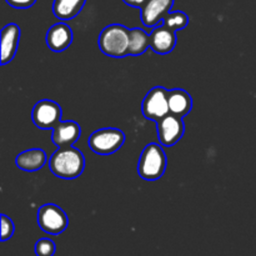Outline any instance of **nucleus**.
<instances>
[{
    "label": "nucleus",
    "instance_id": "f257e3e1",
    "mask_svg": "<svg viewBox=\"0 0 256 256\" xmlns=\"http://www.w3.org/2000/svg\"><path fill=\"white\" fill-rule=\"evenodd\" d=\"M49 169L55 176L60 179H76L85 169L84 154L72 146L59 148L50 156Z\"/></svg>",
    "mask_w": 256,
    "mask_h": 256
},
{
    "label": "nucleus",
    "instance_id": "f03ea898",
    "mask_svg": "<svg viewBox=\"0 0 256 256\" xmlns=\"http://www.w3.org/2000/svg\"><path fill=\"white\" fill-rule=\"evenodd\" d=\"M129 34L130 29L125 25H108L102 29L98 39L100 52L110 58H125L129 55Z\"/></svg>",
    "mask_w": 256,
    "mask_h": 256
},
{
    "label": "nucleus",
    "instance_id": "7ed1b4c3",
    "mask_svg": "<svg viewBox=\"0 0 256 256\" xmlns=\"http://www.w3.org/2000/svg\"><path fill=\"white\" fill-rule=\"evenodd\" d=\"M166 154L162 148V144L150 142L144 150L138 162V174L148 182L159 180L166 170Z\"/></svg>",
    "mask_w": 256,
    "mask_h": 256
},
{
    "label": "nucleus",
    "instance_id": "20e7f679",
    "mask_svg": "<svg viewBox=\"0 0 256 256\" xmlns=\"http://www.w3.org/2000/svg\"><path fill=\"white\" fill-rule=\"evenodd\" d=\"M125 142V134L120 129L104 128L96 130L88 139L90 149L99 155H110L116 152Z\"/></svg>",
    "mask_w": 256,
    "mask_h": 256
},
{
    "label": "nucleus",
    "instance_id": "39448f33",
    "mask_svg": "<svg viewBox=\"0 0 256 256\" xmlns=\"http://www.w3.org/2000/svg\"><path fill=\"white\" fill-rule=\"evenodd\" d=\"M142 112L148 120L156 122L170 114L169 90L164 86H155L150 89L142 100Z\"/></svg>",
    "mask_w": 256,
    "mask_h": 256
},
{
    "label": "nucleus",
    "instance_id": "423d86ee",
    "mask_svg": "<svg viewBox=\"0 0 256 256\" xmlns=\"http://www.w3.org/2000/svg\"><path fill=\"white\" fill-rule=\"evenodd\" d=\"M68 224H69L68 215L58 205L45 204L38 210V225L46 234H62L68 228Z\"/></svg>",
    "mask_w": 256,
    "mask_h": 256
},
{
    "label": "nucleus",
    "instance_id": "0eeeda50",
    "mask_svg": "<svg viewBox=\"0 0 256 256\" xmlns=\"http://www.w3.org/2000/svg\"><path fill=\"white\" fill-rule=\"evenodd\" d=\"M62 112L58 102L44 99L34 105L32 112V122L42 130H52L58 122H62Z\"/></svg>",
    "mask_w": 256,
    "mask_h": 256
},
{
    "label": "nucleus",
    "instance_id": "6e6552de",
    "mask_svg": "<svg viewBox=\"0 0 256 256\" xmlns=\"http://www.w3.org/2000/svg\"><path fill=\"white\" fill-rule=\"evenodd\" d=\"M156 124L158 139L162 146H172L184 136L185 124L182 122V118L174 114H168Z\"/></svg>",
    "mask_w": 256,
    "mask_h": 256
},
{
    "label": "nucleus",
    "instance_id": "1a4fd4ad",
    "mask_svg": "<svg viewBox=\"0 0 256 256\" xmlns=\"http://www.w3.org/2000/svg\"><path fill=\"white\" fill-rule=\"evenodd\" d=\"M174 0H148L142 8V22L145 26L155 28L172 12Z\"/></svg>",
    "mask_w": 256,
    "mask_h": 256
},
{
    "label": "nucleus",
    "instance_id": "9d476101",
    "mask_svg": "<svg viewBox=\"0 0 256 256\" xmlns=\"http://www.w3.org/2000/svg\"><path fill=\"white\" fill-rule=\"evenodd\" d=\"M176 45V32L162 22L152 28L150 32V48L156 54L165 55L174 50Z\"/></svg>",
    "mask_w": 256,
    "mask_h": 256
},
{
    "label": "nucleus",
    "instance_id": "9b49d317",
    "mask_svg": "<svg viewBox=\"0 0 256 256\" xmlns=\"http://www.w3.org/2000/svg\"><path fill=\"white\" fill-rule=\"evenodd\" d=\"M20 35H22L20 28L14 22L5 25L2 29V39H0V42H2V44H0V48H2L0 62H2V65H6L8 62L14 59L18 45H19Z\"/></svg>",
    "mask_w": 256,
    "mask_h": 256
},
{
    "label": "nucleus",
    "instance_id": "f8f14e48",
    "mask_svg": "<svg viewBox=\"0 0 256 256\" xmlns=\"http://www.w3.org/2000/svg\"><path fill=\"white\" fill-rule=\"evenodd\" d=\"M82 129L76 122H60L52 129V140L58 148L72 146L79 140Z\"/></svg>",
    "mask_w": 256,
    "mask_h": 256
},
{
    "label": "nucleus",
    "instance_id": "ddd939ff",
    "mask_svg": "<svg viewBox=\"0 0 256 256\" xmlns=\"http://www.w3.org/2000/svg\"><path fill=\"white\" fill-rule=\"evenodd\" d=\"M72 28L65 22H58L46 32V45L55 52H64L72 42Z\"/></svg>",
    "mask_w": 256,
    "mask_h": 256
},
{
    "label": "nucleus",
    "instance_id": "4468645a",
    "mask_svg": "<svg viewBox=\"0 0 256 256\" xmlns=\"http://www.w3.org/2000/svg\"><path fill=\"white\" fill-rule=\"evenodd\" d=\"M48 162L46 152L42 149H29L20 152L15 159V164L24 172H32L42 169Z\"/></svg>",
    "mask_w": 256,
    "mask_h": 256
},
{
    "label": "nucleus",
    "instance_id": "2eb2a0df",
    "mask_svg": "<svg viewBox=\"0 0 256 256\" xmlns=\"http://www.w3.org/2000/svg\"><path fill=\"white\" fill-rule=\"evenodd\" d=\"M192 98L184 89L169 90V110L170 114L184 118L192 112Z\"/></svg>",
    "mask_w": 256,
    "mask_h": 256
},
{
    "label": "nucleus",
    "instance_id": "dca6fc26",
    "mask_svg": "<svg viewBox=\"0 0 256 256\" xmlns=\"http://www.w3.org/2000/svg\"><path fill=\"white\" fill-rule=\"evenodd\" d=\"M86 0H54L52 12L59 20H72L84 8Z\"/></svg>",
    "mask_w": 256,
    "mask_h": 256
},
{
    "label": "nucleus",
    "instance_id": "f3484780",
    "mask_svg": "<svg viewBox=\"0 0 256 256\" xmlns=\"http://www.w3.org/2000/svg\"><path fill=\"white\" fill-rule=\"evenodd\" d=\"M150 48V35L140 28L130 29L129 34V55L139 56Z\"/></svg>",
    "mask_w": 256,
    "mask_h": 256
},
{
    "label": "nucleus",
    "instance_id": "a211bd4d",
    "mask_svg": "<svg viewBox=\"0 0 256 256\" xmlns=\"http://www.w3.org/2000/svg\"><path fill=\"white\" fill-rule=\"evenodd\" d=\"M162 22L166 26H169L170 29L175 30V32H179V30L185 29L188 26V24H189V16L184 12H170L164 18Z\"/></svg>",
    "mask_w": 256,
    "mask_h": 256
},
{
    "label": "nucleus",
    "instance_id": "6ab92c4d",
    "mask_svg": "<svg viewBox=\"0 0 256 256\" xmlns=\"http://www.w3.org/2000/svg\"><path fill=\"white\" fill-rule=\"evenodd\" d=\"M55 244L52 239H40L35 244V254L36 256H54Z\"/></svg>",
    "mask_w": 256,
    "mask_h": 256
},
{
    "label": "nucleus",
    "instance_id": "aec40b11",
    "mask_svg": "<svg viewBox=\"0 0 256 256\" xmlns=\"http://www.w3.org/2000/svg\"><path fill=\"white\" fill-rule=\"evenodd\" d=\"M0 218H2V242H6L14 234V222H12V220L10 218H8L4 214Z\"/></svg>",
    "mask_w": 256,
    "mask_h": 256
},
{
    "label": "nucleus",
    "instance_id": "412c9836",
    "mask_svg": "<svg viewBox=\"0 0 256 256\" xmlns=\"http://www.w3.org/2000/svg\"><path fill=\"white\" fill-rule=\"evenodd\" d=\"M5 2L15 9H29L36 2V0H5Z\"/></svg>",
    "mask_w": 256,
    "mask_h": 256
},
{
    "label": "nucleus",
    "instance_id": "4be33fe9",
    "mask_svg": "<svg viewBox=\"0 0 256 256\" xmlns=\"http://www.w3.org/2000/svg\"><path fill=\"white\" fill-rule=\"evenodd\" d=\"M122 2H124L126 5H129V6L136 8V9H142L148 0H122Z\"/></svg>",
    "mask_w": 256,
    "mask_h": 256
}]
</instances>
